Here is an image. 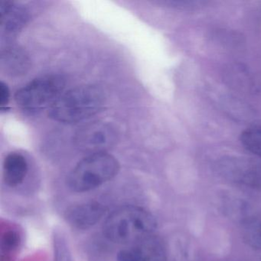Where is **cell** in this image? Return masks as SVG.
Segmentation results:
<instances>
[{"label":"cell","instance_id":"1","mask_svg":"<svg viewBox=\"0 0 261 261\" xmlns=\"http://www.w3.org/2000/svg\"><path fill=\"white\" fill-rule=\"evenodd\" d=\"M106 95L100 87H77L62 94L48 110L50 118L64 123H74L90 118L103 110Z\"/></svg>","mask_w":261,"mask_h":261},{"label":"cell","instance_id":"9","mask_svg":"<svg viewBox=\"0 0 261 261\" xmlns=\"http://www.w3.org/2000/svg\"><path fill=\"white\" fill-rule=\"evenodd\" d=\"M131 246L134 261H166V247L155 233Z\"/></svg>","mask_w":261,"mask_h":261},{"label":"cell","instance_id":"8","mask_svg":"<svg viewBox=\"0 0 261 261\" xmlns=\"http://www.w3.org/2000/svg\"><path fill=\"white\" fill-rule=\"evenodd\" d=\"M28 20V13L10 0L0 1V23L7 34L13 35L23 27Z\"/></svg>","mask_w":261,"mask_h":261},{"label":"cell","instance_id":"5","mask_svg":"<svg viewBox=\"0 0 261 261\" xmlns=\"http://www.w3.org/2000/svg\"><path fill=\"white\" fill-rule=\"evenodd\" d=\"M74 141L79 149L90 154L106 152L117 143V131L108 123L94 122L81 128Z\"/></svg>","mask_w":261,"mask_h":261},{"label":"cell","instance_id":"3","mask_svg":"<svg viewBox=\"0 0 261 261\" xmlns=\"http://www.w3.org/2000/svg\"><path fill=\"white\" fill-rule=\"evenodd\" d=\"M119 169L118 161L111 154H90L76 165L68 175L67 183L73 192H88L112 179Z\"/></svg>","mask_w":261,"mask_h":261},{"label":"cell","instance_id":"4","mask_svg":"<svg viewBox=\"0 0 261 261\" xmlns=\"http://www.w3.org/2000/svg\"><path fill=\"white\" fill-rule=\"evenodd\" d=\"M65 79L61 75H47L35 79L19 89L15 95L16 105L28 111L51 107L62 95Z\"/></svg>","mask_w":261,"mask_h":261},{"label":"cell","instance_id":"7","mask_svg":"<svg viewBox=\"0 0 261 261\" xmlns=\"http://www.w3.org/2000/svg\"><path fill=\"white\" fill-rule=\"evenodd\" d=\"M31 65L29 55L23 48L9 46L3 50L0 57L1 69L10 77H20L28 72Z\"/></svg>","mask_w":261,"mask_h":261},{"label":"cell","instance_id":"15","mask_svg":"<svg viewBox=\"0 0 261 261\" xmlns=\"http://www.w3.org/2000/svg\"><path fill=\"white\" fill-rule=\"evenodd\" d=\"M59 247H57V259L56 261H71L68 255L66 246L63 242L59 244Z\"/></svg>","mask_w":261,"mask_h":261},{"label":"cell","instance_id":"14","mask_svg":"<svg viewBox=\"0 0 261 261\" xmlns=\"http://www.w3.org/2000/svg\"><path fill=\"white\" fill-rule=\"evenodd\" d=\"M10 99V91L8 85L4 82L0 83V106L4 109L7 108Z\"/></svg>","mask_w":261,"mask_h":261},{"label":"cell","instance_id":"10","mask_svg":"<svg viewBox=\"0 0 261 261\" xmlns=\"http://www.w3.org/2000/svg\"><path fill=\"white\" fill-rule=\"evenodd\" d=\"M27 172L28 163L22 154L11 152L7 155L4 163V178L7 186H19L25 179Z\"/></svg>","mask_w":261,"mask_h":261},{"label":"cell","instance_id":"2","mask_svg":"<svg viewBox=\"0 0 261 261\" xmlns=\"http://www.w3.org/2000/svg\"><path fill=\"white\" fill-rule=\"evenodd\" d=\"M156 221L147 211L137 206H123L112 212L103 224V233L110 241L134 244L154 234Z\"/></svg>","mask_w":261,"mask_h":261},{"label":"cell","instance_id":"12","mask_svg":"<svg viewBox=\"0 0 261 261\" xmlns=\"http://www.w3.org/2000/svg\"><path fill=\"white\" fill-rule=\"evenodd\" d=\"M241 143L247 150L261 158V128H252L242 133Z\"/></svg>","mask_w":261,"mask_h":261},{"label":"cell","instance_id":"13","mask_svg":"<svg viewBox=\"0 0 261 261\" xmlns=\"http://www.w3.org/2000/svg\"><path fill=\"white\" fill-rule=\"evenodd\" d=\"M19 243V237L17 233L13 230L6 232L3 236L2 242H1V249L2 254L10 253L17 247Z\"/></svg>","mask_w":261,"mask_h":261},{"label":"cell","instance_id":"11","mask_svg":"<svg viewBox=\"0 0 261 261\" xmlns=\"http://www.w3.org/2000/svg\"><path fill=\"white\" fill-rule=\"evenodd\" d=\"M241 235L249 247L261 250V219H250L243 224Z\"/></svg>","mask_w":261,"mask_h":261},{"label":"cell","instance_id":"6","mask_svg":"<svg viewBox=\"0 0 261 261\" xmlns=\"http://www.w3.org/2000/svg\"><path fill=\"white\" fill-rule=\"evenodd\" d=\"M105 214V207L100 203H84L68 209L66 219L72 227L85 230L97 224Z\"/></svg>","mask_w":261,"mask_h":261}]
</instances>
